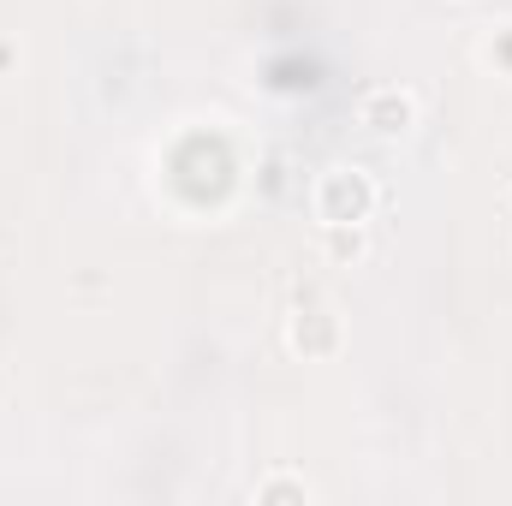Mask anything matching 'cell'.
<instances>
[{
    "instance_id": "1",
    "label": "cell",
    "mask_w": 512,
    "mask_h": 506,
    "mask_svg": "<svg viewBox=\"0 0 512 506\" xmlns=\"http://www.w3.org/2000/svg\"><path fill=\"white\" fill-rule=\"evenodd\" d=\"M376 203V185L358 173V167H328L322 185H316V215L328 227H346V221H364Z\"/></svg>"
},
{
    "instance_id": "2",
    "label": "cell",
    "mask_w": 512,
    "mask_h": 506,
    "mask_svg": "<svg viewBox=\"0 0 512 506\" xmlns=\"http://www.w3.org/2000/svg\"><path fill=\"white\" fill-rule=\"evenodd\" d=\"M358 126L376 131V137H405L417 126V96L399 90V84H376L364 102H358Z\"/></svg>"
}]
</instances>
